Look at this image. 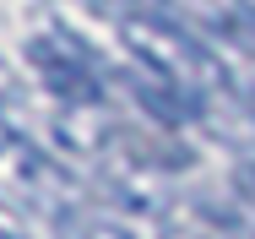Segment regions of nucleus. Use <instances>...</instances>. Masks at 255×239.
<instances>
[{
  "label": "nucleus",
  "mask_w": 255,
  "mask_h": 239,
  "mask_svg": "<svg viewBox=\"0 0 255 239\" xmlns=\"http://www.w3.org/2000/svg\"><path fill=\"white\" fill-rule=\"evenodd\" d=\"M157 239H245V234L212 201H168L163 223H157Z\"/></svg>",
  "instance_id": "4"
},
{
  "label": "nucleus",
  "mask_w": 255,
  "mask_h": 239,
  "mask_svg": "<svg viewBox=\"0 0 255 239\" xmlns=\"http://www.w3.org/2000/svg\"><path fill=\"white\" fill-rule=\"evenodd\" d=\"M168 16H179V22H206L212 33H223V22H228V11L234 5H223V0H157Z\"/></svg>",
  "instance_id": "6"
},
{
  "label": "nucleus",
  "mask_w": 255,
  "mask_h": 239,
  "mask_svg": "<svg viewBox=\"0 0 255 239\" xmlns=\"http://www.w3.org/2000/svg\"><path fill=\"white\" fill-rule=\"evenodd\" d=\"M0 131H22V136H33V103L22 93V82L0 65Z\"/></svg>",
  "instance_id": "5"
},
{
  "label": "nucleus",
  "mask_w": 255,
  "mask_h": 239,
  "mask_svg": "<svg viewBox=\"0 0 255 239\" xmlns=\"http://www.w3.org/2000/svg\"><path fill=\"white\" fill-rule=\"evenodd\" d=\"M27 65L54 93V103H103L109 98V65L82 33L71 27H38L27 38Z\"/></svg>",
  "instance_id": "3"
},
{
  "label": "nucleus",
  "mask_w": 255,
  "mask_h": 239,
  "mask_svg": "<svg viewBox=\"0 0 255 239\" xmlns=\"http://www.w3.org/2000/svg\"><path fill=\"white\" fill-rule=\"evenodd\" d=\"M60 239H136V234L125 223H114V218H65Z\"/></svg>",
  "instance_id": "7"
},
{
  "label": "nucleus",
  "mask_w": 255,
  "mask_h": 239,
  "mask_svg": "<svg viewBox=\"0 0 255 239\" xmlns=\"http://www.w3.org/2000/svg\"><path fill=\"white\" fill-rule=\"evenodd\" d=\"M0 239H22L16 229H11V218H5V212H0Z\"/></svg>",
  "instance_id": "11"
},
{
  "label": "nucleus",
  "mask_w": 255,
  "mask_h": 239,
  "mask_svg": "<svg viewBox=\"0 0 255 239\" xmlns=\"http://www.w3.org/2000/svg\"><path fill=\"white\" fill-rule=\"evenodd\" d=\"M120 44L130 49L136 71H147L157 82L190 93L196 103H206V98L228 82L223 60L196 38V27L179 22V16H168V11H136V16H125V22H120Z\"/></svg>",
  "instance_id": "1"
},
{
  "label": "nucleus",
  "mask_w": 255,
  "mask_h": 239,
  "mask_svg": "<svg viewBox=\"0 0 255 239\" xmlns=\"http://www.w3.org/2000/svg\"><path fill=\"white\" fill-rule=\"evenodd\" d=\"M0 201L33 218H76V180L71 169L38 147V136L0 131Z\"/></svg>",
  "instance_id": "2"
},
{
  "label": "nucleus",
  "mask_w": 255,
  "mask_h": 239,
  "mask_svg": "<svg viewBox=\"0 0 255 239\" xmlns=\"http://www.w3.org/2000/svg\"><path fill=\"white\" fill-rule=\"evenodd\" d=\"M234 16H250L255 22V0H234Z\"/></svg>",
  "instance_id": "10"
},
{
  "label": "nucleus",
  "mask_w": 255,
  "mask_h": 239,
  "mask_svg": "<svg viewBox=\"0 0 255 239\" xmlns=\"http://www.w3.org/2000/svg\"><path fill=\"white\" fill-rule=\"evenodd\" d=\"M234 191L245 207H255V158H239V169H234Z\"/></svg>",
  "instance_id": "9"
},
{
  "label": "nucleus",
  "mask_w": 255,
  "mask_h": 239,
  "mask_svg": "<svg viewBox=\"0 0 255 239\" xmlns=\"http://www.w3.org/2000/svg\"><path fill=\"white\" fill-rule=\"evenodd\" d=\"M103 16H114V22H125V16H136V11H163L157 0H93Z\"/></svg>",
  "instance_id": "8"
}]
</instances>
